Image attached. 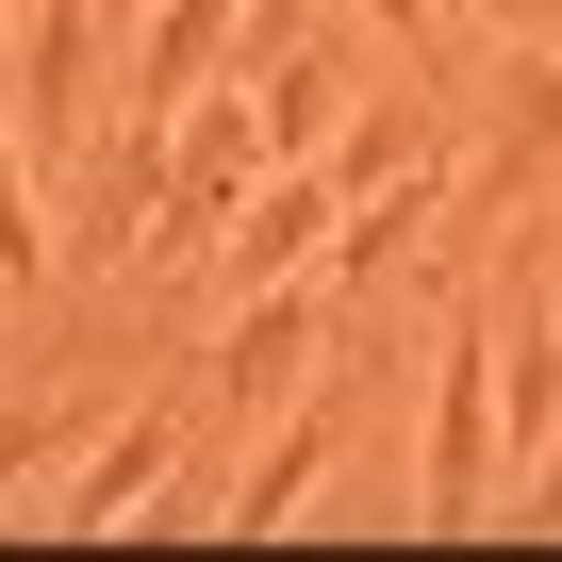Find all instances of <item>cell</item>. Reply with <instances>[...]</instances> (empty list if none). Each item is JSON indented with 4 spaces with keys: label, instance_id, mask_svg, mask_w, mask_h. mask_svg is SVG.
Returning <instances> with one entry per match:
<instances>
[{
    "label": "cell",
    "instance_id": "6da1fadb",
    "mask_svg": "<svg viewBox=\"0 0 562 562\" xmlns=\"http://www.w3.org/2000/svg\"><path fill=\"white\" fill-rule=\"evenodd\" d=\"M496 480H513V463H496V331L463 315V331H447V381H430L414 513H430V529H480V513H496Z\"/></svg>",
    "mask_w": 562,
    "mask_h": 562
},
{
    "label": "cell",
    "instance_id": "7a4b0ae2",
    "mask_svg": "<svg viewBox=\"0 0 562 562\" xmlns=\"http://www.w3.org/2000/svg\"><path fill=\"white\" fill-rule=\"evenodd\" d=\"M18 149L34 166H67L83 149V116H100V0H18Z\"/></svg>",
    "mask_w": 562,
    "mask_h": 562
},
{
    "label": "cell",
    "instance_id": "3957f363",
    "mask_svg": "<svg viewBox=\"0 0 562 562\" xmlns=\"http://www.w3.org/2000/svg\"><path fill=\"white\" fill-rule=\"evenodd\" d=\"M331 215H348V182H331L315 149H299V166H265V182L232 199V232H215V281H232V299H265V281H315Z\"/></svg>",
    "mask_w": 562,
    "mask_h": 562
},
{
    "label": "cell",
    "instance_id": "277c9868",
    "mask_svg": "<svg viewBox=\"0 0 562 562\" xmlns=\"http://www.w3.org/2000/svg\"><path fill=\"white\" fill-rule=\"evenodd\" d=\"M315 348H331V281H265V299H232V331H215V397L265 430L281 397L315 381Z\"/></svg>",
    "mask_w": 562,
    "mask_h": 562
},
{
    "label": "cell",
    "instance_id": "5b68a950",
    "mask_svg": "<svg viewBox=\"0 0 562 562\" xmlns=\"http://www.w3.org/2000/svg\"><path fill=\"white\" fill-rule=\"evenodd\" d=\"M315 166H331L348 199H381V182H430V166H447V83L397 50V83H381V100L348 83V116H331V149H315Z\"/></svg>",
    "mask_w": 562,
    "mask_h": 562
},
{
    "label": "cell",
    "instance_id": "8992f818",
    "mask_svg": "<svg viewBox=\"0 0 562 562\" xmlns=\"http://www.w3.org/2000/svg\"><path fill=\"white\" fill-rule=\"evenodd\" d=\"M149 199H166V116H149V100H116V116H100V182H83V232H67V248H83V265H133V248H149Z\"/></svg>",
    "mask_w": 562,
    "mask_h": 562
},
{
    "label": "cell",
    "instance_id": "52a82bcc",
    "mask_svg": "<svg viewBox=\"0 0 562 562\" xmlns=\"http://www.w3.org/2000/svg\"><path fill=\"white\" fill-rule=\"evenodd\" d=\"M546 166H562V50H513V116H496L480 166H447V215H496V199H529Z\"/></svg>",
    "mask_w": 562,
    "mask_h": 562
},
{
    "label": "cell",
    "instance_id": "ba28073f",
    "mask_svg": "<svg viewBox=\"0 0 562 562\" xmlns=\"http://www.w3.org/2000/svg\"><path fill=\"white\" fill-rule=\"evenodd\" d=\"M232 18H248V0H133V67H116V100L182 116V100L232 67Z\"/></svg>",
    "mask_w": 562,
    "mask_h": 562
},
{
    "label": "cell",
    "instance_id": "9c48e42d",
    "mask_svg": "<svg viewBox=\"0 0 562 562\" xmlns=\"http://www.w3.org/2000/svg\"><path fill=\"white\" fill-rule=\"evenodd\" d=\"M414 248H447V166H430V182L348 199V215H331V248H315V281H331V299H364V281H381V265H414Z\"/></svg>",
    "mask_w": 562,
    "mask_h": 562
},
{
    "label": "cell",
    "instance_id": "30bf717a",
    "mask_svg": "<svg viewBox=\"0 0 562 562\" xmlns=\"http://www.w3.org/2000/svg\"><path fill=\"white\" fill-rule=\"evenodd\" d=\"M166 463H182V430L133 414V430H100V447L67 463V496H34V513H50V529H133V513L166 496Z\"/></svg>",
    "mask_w": 562,
    "mask_h": 562
},
{
    "label": "cell",
    "instance_id": "8fae6325",
    "mask_svg": "<svg viewBox=\"0 0 562 562\" xmlns=\"http://www.w3.org/2000/svg\"><path fill=\"white\" fill-rule=\"evenodd\" d=\"M562 430V299H513L496 315V463H529Z\"/></svg>",
    "mask_w": 562,
    "mask_h": 562
},
{
    "label": "cell",
    "instance_id": "7c38bea8",
    "mask_svg": "<svg viewBox=\"0 0 562 562\" xmlns=\"http://www.w3.org/2000/svg\"><path fill=\"white\" fill-rule=\"evenodd\" d=\"M315 480H331V414H281V430H248V480L215 496V529H248V546H265V529H299Z\"/></svg>",
    "mask_w": 562,
    "mask_h": 562
},
{
    "label": "cell",
    "instance_id": "4fadbf2b",
    "mask_svg": "<svg viewBox=\"0 0 562 562\" xmlns=\"http://www.w3.org/2000/svg\"><path fill=\"white\" fill-rule=\"evenodd\" d=\"M248 100H265V166H299V149H331V116H348V67L299 34V50H265V67H248Z\"/></svg>",
    "mask_w": 562,
    "mask_h": 562
},
{
    "label": "cell",
    "instance_id": "5bb4252c",
    "mask_svg": "<svg viewBox=\"0 0 562 562\" xmlns=\"http://www.w3.org/2000/svg\"><path fill=\"white\" fill-rule=\"evenodd\" d=\"M34 281H50V199H34L18 116H0V299H34Z\"/></svg>",
    "mask_w": 562,
    "mask_h": 562
},
{
    "label": "cell",
    "instance_id": "9a60e30c",
    "mask_svg": "<svg viewBox=\"0 0 562 562\" xmlns=\"http://www.w3.org/2000/svg\"><path fill=\"white\" fill-rule=\"evenodd\" d=\"M480 529H562V430H546V447L496 480V513H480Z\"/></svg>",
    "mask_w": 562,
    "mask_h": 562
},
{
    "label": "cell",
    "instance_id": "2e32d148",
    "mask_svg": "<svg viewBox=\"0 0 562 562\" xmlns=\"http://www.w3.org/2000/svg\"><path fill=\"white\" fill-rule=\"evenodd\" d=\"M34 463H50V414H0V496H18Z\"/></svg>",
    "mask_w": 562,
    "mask_h": 562
},
{
    "label": "cell",
    "instance_id": "e0dca14e",
    "mask_svg": "<svg viewBox=\"0 0 562 562\" xmlns=\"http://www.w3.org/2000/svg\"><path fill=\"white\" fill-rule=\"evenodd\" d=\"M480 18H496L513 50H562V0H480Z\"/></svg>",
    "mask_w": 562,
    "mask_h": 562
},
{
    "label": "cell",
    "instance_id": "ac0fdd59",
    "mask_svg": "<svg viewBox=\"0 0 562 562\" xmlns=\"http://www.w3.org/2000/svg\"><path fill=\"white\" fill-rule=\"evenodd\" d=\"M381 34H397V50H414V67H430V0H381Z\"/></svg>",
    "mask_w": 562,
    "mask_h": 562
},
{
    "label": "cell",
    "instance_id": "d6986e66",
    "mask_svg": "<svg viewBox=\"0 0 562 562\" xmlns=\"http://www.w3.org/2000/svg\"><path fill=\"white\" fill-rule=\"evenodd\" d=\"M0 34H18V0H0Z\"/></svg>",
    "mask_w": 562,
    "mask_h": 562
}]
</instances>
